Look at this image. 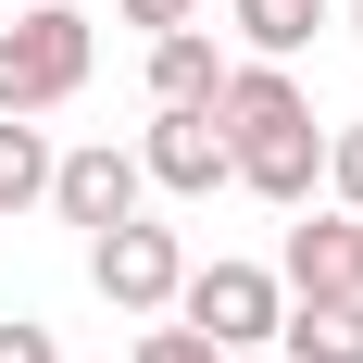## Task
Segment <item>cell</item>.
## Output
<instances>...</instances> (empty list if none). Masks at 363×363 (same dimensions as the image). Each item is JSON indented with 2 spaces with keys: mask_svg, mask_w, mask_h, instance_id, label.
Returning a JSON list of instances; mask_svg holds the SVG:
<instances>
[{
  "mask_svg": "<svg viewBox=\"0 0 363 363\" xmlns=\"http://www.w3.org/2000/svg\"><path fill=\"white\" fill-rule=\"evenodd\" d=\"M50 201H63V225H88V238L125 225L138 213V150H63V163H50Z\"/></svg>",
  "mask_w": 363,
  "mask_h": 363,
  "instance_id": "4",
  "label": "cell"
},
{
  "mask_svg": "<svg viewBox=\"0 0 363 363\" xmlns=\"http://www.w3.org/2000/svg\"><path fill=\"white\" fill-rule=\"evenodd\" d=\"M188 13H201V0H125V26H150V38H163V26H188Z\"/></svg>",
  "mask_w": 363,
  "mask_h": 363,
  "instance_id": "14",
  "label": "cell"
},
{
  "mask_svg": "<svg viewBox=\"0 0 363 363\" xmlns=\"http://www.w3.org/2000/svg\"><path fill=\"white\" fill-rule=\"evenodd\" d=\"M276 338H289V363H363V301H289Z\"/></svg>",
  "mask_w": 363,
  "mask_h": 363,
  "instance_id": "7",
  "label": "cell"
},
{
  "mask_svg": "<svg viewBox=\"0 0 363 363\" xmlns=\"http://www.w3.org/2000/svg\"><path fill=\"white\" fill-rule=\"evenodd\" d=\"M338 289H351V301H363V213H351V225H338Z\"/></svg>",
  "mask_w": 363,
  "mask_h": 363,
  "instance_id": "15",
  "label": "cell"
},
{
  "mask_svg": "<svg viewBox=\"0 0 363 363\" xmlns=\"http://www.w3.org/2000/svg\"><path fill=\"white\" fill-rule=\"evenodd\" d=\"M88 63H101L88 13H63V0H26V13L0 26V113H63L75 88H88Z\"/></svg>",
  "mask_w": 363,
  "mask_h": 363,
  "instance_id": "1",
  "label": "cell"
},
{
  "mask_svg": "<svg viewBox=\"0 0 363 363\" xmlns=\"http://www.w3.org/2000/svg\"><path fill=\"white\" fill-rule=\"evenodd\" d=\"M0 363H63V338L38 326V313H0Z\"/></svg>",
  "mask_w": 363,
  "mask_h": 363,
  "instance_id": "11",
  "label": "cell"
},
{
  "mask_svg": "<svg viewBox=\"0 0 363 363\" xmlns=\"http://www.w3.org/2000/svg\"><path fill=\"white\" fill-rule=\"evenodd\" d=\"M50 201V138H38V113H0V213H26Z\"/></svg>",
  "mask_w": 363,
  "mask_h": 363,
  "instance_id": "8",
  "label": "cell"
},
{
  "mask_svg": "<svg viewBox=\"0 0 363 363\" xmlns=\"http://www.w3.org/2000/svg\"><path fill=\"white\" fill-rule=\"evenodd\" d=\"M138 176H150V188H176V201H213V188H225V138H213V113H150Z\"/></svg>",
  "mask_w": 363,
  "mask_h": 363,
  "instance_id": "5",
  "label": "cell"
},
{
  "mask_svg": "<svg viewBox=\"0 0 363 363\" xmlns=\"http://www.w3.org/2000/svg\"><path fill=\"white\" fill-rule=\"evenodd\" d=\"M176 301H188V326L213 338V351H251V338H276V276L263 263H201V276H176Z\"/></svg>",
  "mask_w": 363,
  "mask_h": 363,
  "instance_id": "3",
  "label": "cell"
},
{
  "mask_svg": "<svg viewBox=\"0 0 363 363\" xmlns=\"http://www.w3.org/2000/svg\"><path fill=\"white\" fill-rule=\"evenodd\" d=\"M338 225H351V213H338ZM338 225H326V213L289 225V289H301V301H351V289H338Z\"/></svg>",
  "mask_w": 363,
  "mask_h": 363,
  "instance_id": "10",
  "label": "cell"
},
{
  "mask_svg": "<svg viewBox=\"0 0 363 363\" xmlns=\"http://www.w3.org/2000/svg\"><path fill=\"white\" fill-rule=\"evenodd\" d=\"M88 276H101L113 313H163V301H176V276H188V251H176V225L125 213V225H101V238H88Z\"/></svg>",
  "mask_w": 363,
  "mask_h": 363,
  "instance_id": "2",
  "label": "cell"
},
{
  "mask_svg": "<svg viewBox=\"0 0 363 363\" xmlns=\"http://www.w3.org/2000/svg\"><path fill=\"white\" fill-rule=\"evenodd\" d=\"M351 38H363V0H351Z\"/></svg>",
  "mask_w": 363,
  "mask_h": 363,
  "instance_id": "16",
  "label": "cell"
},
{
  "mask_svg": "<svg viewBox=\"0 0 363 363\" xmlns=\"http://www.w3.org/2000/svg\"><path fill=\"white\" fill-rule=\"evenodd\" d=\"M313 26H326V0H238V38H251L263 63H289V50H313Z\"/></svg>",
  "mask_w": 363,
  "mask_h": 363,
  "instance_id": "9",
  "label": "cell"
},
{
  "mask_svg": "<svg viewBox=\"0 0 363 363\" xmlns=\"http://www.w3.org/2000/svg\"><path fill=\"white\" fill-rule=\"evenodd\" d=\"M138 363H225V351H213L201 326H150V338H138Z\"/></svg>",
  "mask_w": 363,
  "mask_h": 363,
  "instance_id": "12",
  "label": "cell"
},
{
  "mask_svg": "<svg viewBox=\"0 0 363 363\" xmlns=\"http://www.w3.org/2000/svg\"><path fill=\"white\" fill-rule=\"evenodd\" d=\"M213 88H225V63H213L201 26H163V38H150V101H163V113H213Z\"/></svg>",
  "mask_w": 363,
  "mask_h": 363,
  "instance_id": "6",
  "label": "cell"
},
{
  "mask_svg": "<svg viewBox=\"0 0 363 363\" xmlns=\"http://www.w3.org/2000/svg\"><path fill=\"white\" fill-rule=\"evenodd\" d=\"M326 176H338V201L363 213V125H338V138H326Z\"/></svg>",
  "mask_w": 363,
  "mask_h": 363,
  "instance_id": "13",
  "label": "cell"
}]
</instances>
